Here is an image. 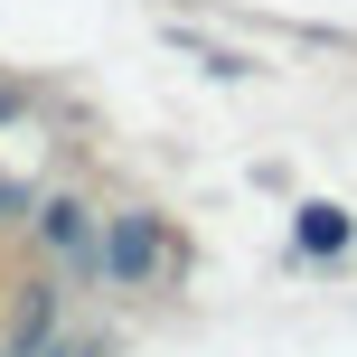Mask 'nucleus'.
Instances as JSON below:
<instances>
[{
	"label": "nucleus",
	"instance_id": "obj_1",
	"mask_svg": "<svg viewBox=\"0 0 357 357\" xmlns=\"http://www.w3.org/2000/svg\"><path fill=\"white\" fill-rule=\"evenodd\" d=\"M160 254H169L160 216H123V226H113V245H104V264H113V282H123V291H142L151 273H160Z\"/></svg>",
	"mask_w": 357,
	"mask_h": 357
},
{
	"label": "nucleus",
	"instance_id": "obj_2",
	"mask_svg": "<svg viewBox=\"0 0 357 357\" xmlns=\"http://www.w3.org/2000/svg\"><path fill=\"white\" fill-rule=\"evenodd\" d=\"M301 245L310 254H339L348 245V207H320V197H310V207H301Z\"/></svg>",
	"mask_w": 357,
	"mask_h": 357
},
{
	"label": "nucleus",
	"instance_id": "obj_3",
	"mask_svg": "<svg viewBox=\"0 0 357 357\" xmlns=\"http://www.w3.org/2000/svg\"><path fill=\"white\" fill-rule=\"evenodd\" d=\"M38 226H47V245H85V207H47Z\"/></svg>",
	"mask_w": 357,
	"mask_h": 357
}]
</instances>
